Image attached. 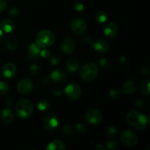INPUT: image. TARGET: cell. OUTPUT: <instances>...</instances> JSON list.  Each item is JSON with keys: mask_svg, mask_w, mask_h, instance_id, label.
<instances>
[{"mask_svg": "<svg viewBox=\"0 0 150 150\" xmlns=\"http://www.w3.org/2000/svg\"><path fill=\"white\" fill-rule=\"evenodd\" d=\"M15 108L16 114L21 119L30 117L34 111L33 104L27 99H22L18 101Z\"/></svg>", "mask_w": 150, "mask_h": 150, "instance_id": "7a4b0ae2", "label": "cell"}, {"mask_svg": "<svg viewBox=\"0 0 150 150\" xmlns=\"http://www.w3.org/2000/svg\"><path fill=\"white\" fill-rule=\"evenodd\" d=\"M137 90V84L133 80H128L125 82L122 86V92L127 95L135 93Z\"/></svg>", "mask_w": 150, "mask_h": 150, "instance_id": "2e32d148", "label": "cell"}, {"mask_svg": "<svg viewBox=\"0 0 150 150\" xmlns=\"http://www.w3.org/2000/svg\"><path fill=\"white\" fill-rule=\"evenodd\" d=\"M65 149L66 146L64 142L59 139L52 141L47 146V149L48 150H64Z\"/></svg>", "mask_w": 150, "mask_h": 150, "instance_id": "ffe728a7", "label": "cell"}, {"mask_svg": "<svg viewBox=\"0 0 150 150\" xmlns=\"http://www.w3.org/2000/svg\"><path fill=\"white\" fill-rule=\"evenodd\" d=\"M119 62L121 63L122 64H125V65H127L128 64V60L126 57H120L119 59Z\"/></svg>", "mask_w": 150, "mask_h": 150, "instance_id": "60d3db41", "label": "cell"}, {"mask_svg": "<svg viewBox=\"0 0 150 150\" xmlns=\"http://www.w3.org/2000/svg\"><path fill=\"white\" fill-rule=\"evenodd\" d=\"M9 86L4 81H0V95H4L8 92Z\"/></svg>", "mask_w": 150, "mask_h": 150, "instance_id": "4316f807", "label": "cell"}, {"mask_svg": "<svg viewBox=\"0 0 150 150\" xmlns=\"http://www.w3.org/2000/svg\"><path fill=\"white\" fill-rule=\"evenodd\" d=\"M67 79V75L64 70L61 69H57L54 70L51 73V79L57 83H63Z\"/></svg>", "mask_w": 150, "mask_h": 150, "instance_id": "5bb4252c", "label": "cell"}, {"mask_svg": "<svg viewBox=\"0 0 150 150\" xmlns=\"http://www.w3.org/2000/svg\"><path fill=\"white\" fill-rule=\"evenodd\" d=\"M75 41L70 37H66L62 40L60 45V49L64 54H71L75 50Z\"/></svg>", "mask_w": 150, "mask_h": 150, "instance_id": "30bf717a", "label": "cell"}, {"mask_svg": "<svg viewBox=\"0 0 150 150\" xmlns=\"http://www.w3.org/2000/svg\"><path fill=\"white\" fill-rule=\"evenodd\" d=\"M39 83H40V84L41 85V86H46V85L48 84V79H47V78H45V77L41 78L40 80V81H39Z\"/></svg>", "mask_w": 150, "mask_h": 150, "instance_id": "ab89813d", "label": "cell"}, {"mask_svg": "<svg viewBox=\"0 0 150 150\" xmlns=\"http://www.w3.org/2000/svg\"><path fill=\"white\" fill-rule=\"evenodd\" d=\"M140 90L144 95H149V79H146L142 81L140 84Z\"/></svg>", "mask_w": 150, "mask_h": 150, "instance_id": "7402d4cb", "label": "cell"}, {"mask_svg": "<svg viewBox=\"0 0 150 150\" xmlns=\"http://www.w3.org/2000/svg\"><path fill=\"white\" fill-rule=\"evenodd\" d=\"M64 93L71 100H78L81 96L82 90L77 83H70L64 89Z\"/></svg>", "mask_w": 150, "mask_h": 150, "instance_id": "5b68a950", "label": "cell"}, {"mask_svg": "<svg viewBox=\"0 0 150 150\" xmlns=\"http://www.w3.org/2000/svg\"><path fill=\"white\" fill-rule=\"evenodd\" d=\"M117 129L115 127H113V126H111V127H108L107 130H105V135L107 136H109V137H111V136H114L117 134Z\"/></svg>", "mask_w": 150, "mask_h": 150, "instance_id": "f546056e", "label": "cell"}, {"mask_svg": "<svg viewBox=\"0 0 150 150\" xmlns=\"http://www.w3.org/2000/svg\"><path fill=\"white\" fill-rule=\"evenodd\" d=\"M6 45H7V48L10 50H15L18 47V42L15 38H10L6 40Z\"/></svg>", "mask_w": 150, "mask_h": 150, "instance_id": "603a6c76", "label": "cell"}, {"mask_svg": "<svg viewBox=\"0 0 150 150\" xmlns=\"http://www.w3.org/2000/svg\"><path fill=\"white\" fill-rule=\"evenodd\" d=\"M59 124V117L54 114H50L44 118L42 122L43 127L48 131H52L58 127Z\"/></svg>", "mask_w": 150, "mask_h": 150, "instance_id": "52a82bcc", "label": "cell"}, {"mask_svg": "<svg viewBox=\"0 0 150 150\" xmlns=\"http://www.w3.org/2000/svg\"><path fill=\"white\" fill-rule=\"evenodd\" d=\"M80 63L79 61L76 58H71L67 62V69L70 73H74L79 68Z\"/></svg>", "mask_w": 150, "mask_h": 150, "instance_id": "44dd1931", "label": "cell"}, {"mask_svg": "<svg viewBox=\"0 0 150 150\" xmlns=\"http://www.w3.org/2000/svg\"><path fill=\"white\" fill-rule=\"evenodd\" d=\"M105 149H106V148H105V146H103V144H99L96 146V149L98 150H105Z\"/></svg>", "mask_w": 150, "mask_h": 150, "instance_id": "7bdbcfd3", "label": "cell"}, {"mask_svg": "<svg viewBox=\"0 0 150 150\" xmlns=\"http://www.w3.org/2000/svg\"><path fill=\"white\" fill-rule=\"evenodd\" d=\"M56 37L51 31L42 30L37 35L36 44L42 48H48L54 43Z\"/></svg>", "mask_w": 150, "mask_h": 150, "instance_id": "3957f363", "label": "cell"}, {"mask_svg": "<svg viewBox=\"0 0 150 150\" xmlns=\"http://www.w3.org/2000/svg\"><path fill=\"white\" fill-rule=\"evenodd\" d=\"M120 95L121 94H120V91L117 89H111L108 92V95L111 99H118L120 97Z\"/></svg>", "mask_w": 150, "mask_h": 150, "instance_id": "1f68e13d", "label": "cell"}, {"mask_svg": "<svg viewBox=\"0 0 150 150\" xmlns=\"http://www.w3.org/2000/svg\"><path fill=\"white\" fill-rule=\"evenodd\" d=\"M94 48L100 54H106L109 50V45L108 42L102 38L96 40L93 44Z\"/></svg>", "mask_w": 150, "mask_h": 150, "instance_id": "4fadbf2b", "label": "cell"}, {"mask_svg": "<svg viewBox=\"0 0 150 150\" xmlns=\"http://www.w3.org/2000/svg\"><path fill=\"white\" fill-rule=\"evenodd\" d=\"M98 73L99 68L98 65L94 62H89L81 68L80 76L85 81H91L97 77Z\"/></svg>", "mask_w": 150, "mask_h": 150, "instance_id": "277c9868", "label": "cell"}, {"mask_svg": "<svg viewBox=\"0 0 150 150\" xmlns=\"http://www.w3.org/2000/svg\"><path fill=\"white\" fill-rule=\"evenodd\" d=\"M73 9L77 13H80V12H82L83 10V5L81 2L80 1H76V2L74 3L73 4Z\"/></svg>", "mask_w": 150, "mask_h": 150, "instance_id": "836d02e7", "label": "cell"}, {"mask_svg": "<svg viewBox=\"0 0 150 150\" xmlns=\"http://www.w3.org/2000/svg\"><path fill=\"white\" fill-rule=\"evenodd\" d=\"M0 26H1V29L4 32L9 33V32H12L14 29L15 23L11 19L5 18L1 21V23H0Z\"/></svg>", "mask_w": 150, "mask_h": 150, "instance_id": "d6986e66", "label": "cell"}, {"mask_svg": "<svg viewBox=\"0 0 150 150\" xmlns=\"http://www.w3.org/2000/svg\"><path fill=\"white\" fill-rule=\"evenodd\" d=\"M16 66L13 63L7 62L4 64L1 72L6 79H10L16 75Z\"/></svg>", "mask_w": 150, "mask_h": 150, "instance_id": "9a60e30c", "label": "cell"}, {"mask_svg": "<svg viewBox=\"0 0 150 150\" xmlns=\"http://www.w3.org/2000/svg\"><path fill=\"white\" fill-rule=\"evenodd\" d=\"M40 55L42 57H45V58H48L51 56V52L49 51V50L44 49L42 51H40Z\"/></svg>", "mask_w": 150, "mask_h": 150, "instance_id": "f35d334b", "label": "cell"}, {"mask_svg": "<svg viewBox=\"0 0 150 150\" xmlns=\"http://www.w3.org/2000/svg\"><path fill=\"white\" fill-rule=\"evenodd\" d=\"M40 48L36 43H32L28 48V57L30 59H36L40 54Z\"/></svg>", "mask_w": 150, "mask_h": 150, "instance_id": "ac0fdd59", "label": "cell"}, {"mask_svg": "<svg viewBox=\"0 0 150 150\" xmlns=\"http://www.w3.org/2000/svg\"><path fill=\"white\" fill-rule=\"evenodd\" d=\"M7 7V3L5 0H0V13H2L6 10Z\"/></svg>", "mask_w": 150, "mask_h": 150, "instance_id": "74e56055", "label": "cell"}, {"mask_svg": "<svg viewBox=\"0 0 150 150\" xmlns=\"http://www.w3.org/2000/svg\"><path fill=\"white\" fill-rule=\"evenodd\" d=\"M95 18L100 23H103L107 20V14L103 10H100L96 13Z\"/></svg>", "mask_w": 150, "mask_h": 150, "instance_id": "cb8c5ba5", "label": "cell"}, {"mask_svg": "<svg viewBox=\"0 0 150 150\" xmlns=\"http://www.w3.org/2000/svg\"><path fill=\"white\" fill-rule=\"evenodd\" d=\"M149 65L148 63H145V64H142V66L141 67V73L143 75H146L148 76L149 74Z\"/></svg>", "mask_w": 150, "mask_h": 150, "instance_id": "d6a6232c", "label": "cell"}, {"mask_svg": "<svg viewBox=\"0 0 150 150\" xmlns=\"http://www.w3.org/2000/svg\"><path fill=\"white\" fill-rule=\"evenodd\" d=\"M121 140L125 145L127 146H133L137 144L138 136L135 132L130 130H124L121 133Z\"/></svg>", "mask_w": 150, "mask_h": 150, "instance_id": "8992f818", "label": "cell"}, {"mask_svg": "<svg viewBox=\"0 0 150 150\" xmlns=\"http://www.w3.org/2000/svg\"><path fill=\"white\" fill-rule=\"evenodd\" d=\"M127 123L136 130H142L146 128L149 120L146 115L138 111H130L126 117Z\"/></svg>", "mask_w": 150, "mask_h": 150, "instance_id": "6da1fadb", "label": "cell"}, {"mask_svg": "<svg viewBox=\"0 0 150 150\" xmlns=\"http://www.w3.org/2000/svg\"><path fill=\"white\" fill-rule=\"evenodd\" d=\"M85 119L89 124L98 125L103 120V114L99 110L92 108L86 111L85 114Z\"/></svg>", "mask_w": 150, "mask_h": 150, "instance_id": "ba28073f", "label": "cell"}, {"mask_svg": "<svg viewBox=\"0 0 150 150\" xmlns=\"http://www.w3.org/2000/svg\"><path fill=\"white\" fill-rule=\"evenodd\" d=\"M1 121L5 124H10L14 119V115L11 109L9 108H4L1 112Z\"/></svg>", "mask_w": 150, "mask_h": 150, "instance_id": "e0dca14e", "label": "cell"}, {"mask_svg": "<svg viewBox=\"0 0 150 150\" xmlns=\"http://www.w3.org/2000/svg\"><path fill=\"white\" fill-rule=\"evenodd\" d=\"M2 35H3V33H2V31L1 30V29H0V38H1V37H2Z\"/></svg>", "mask_w": 150, "mask_h": 150, "instance_id": "ee69618b", "label": "cell"}, {"mask_svg": "<svg viewBox=\"0 0 150 150\" xmlns=\"http://www.w3.org/2000/svg\"><path fill=\"white\" fill-rule=\"evenodd\" d=\"M104 34L105 36L110 39H114L117 38L119 33V28L117 23L114 22H110L107 23L103 29Z\"/></svg>", "mask_w": 150, "mask_h": 150, "instance_id": "7c38bea8", "label": "cell"}, {"mask_svg": "<svg viewBox=\"0 0 150 150\" xmlns=\"http://www.w3.org/2000/svg\"><path fill=\"white\" fill-rule=\"evenodd\" d=\"M87 28V25L84 20L81 18H74L71 22V29L76 35H82Z\"/></svg>", "mask_w": 150, "mask_h": 150, "instance_id": "8fae6325", "label": "cell"}, {"mask_svg": "<svg viewBox=\"0 0 150 150\" xmlns=\"http://www.w3.org/2000/svg\"><path fill=\"white\" fill-rule=\"evenodd\" d=\"M76 131L79 133H84L86 131V127L83 124H78L76 125Z\"/></svg>", "mask_w": 150, "mask_h": 150, "instance_id": "d590c367", "label": "cell"}, {"mask_svg": "<svg viewBox=\"0 0 150 150\" xmlns=\"http://www.w3.org/2000/svg\"><path fill=\"white\" fill-rule=\"evenodd\" d=\"M99 63L101 67L105 69L110 68L111 67V65H112V62H111V60L107 58L100 59L99 61Z\"/></svg>", "mask_w": 150, "mask_h": 150, "instance_id": "484cf974", "label": "cell"}, {"mask_svg": "<svg viewBox=\"0 0 150 150\" xmlns=\"http://www.w3.org/2000/svg\"><path fill=\"white\" fill-rule=\"evenodd\" d=\"M29 71H30L31 75H32V76H37L40 72V67L38 64H32L30 66V68H29Z\"/></svg>", "mask_w": 150, "mask_h": 150, "instance_id": "83f0119b", "label": "cell"}, {"mask_svg": "<svg viewBox=\"0 0 150 150\" xmlns=\"http://www.w3.org/2000/svg\"><path fill=\"white\" fill-rule=\"evenodd\" d=\"M34 89V83L31 79H23L19 81L17 84V89L22 95L29 94Z\"/></svg>", "mask_w": 150, "mask_h": 150, "instance_id": "9c48e42d", "label": "cell"}, {"mask_svg": "<svg viewBox=\"0 0 150 150\" xmlns=\"http://www.w3.org/2000/svg\"><path fill=\"white\" fill-rule=\"evenodd\" d=\"M52 92L54 95H57V96H60L62 94V90L60 89H59V88H55V89H53Z\"/></svg>", "mask_w": 150, "mask_h": 150, "instance_id": "b9f144b4", "label": "cell"}, {"mask_svg": "<svg viewBox=\"0 0 150 150\" xmlns=\"http://www.w3.org/2000/svg\"><path fill=\"white\" fill-rule=\"evenodd\" d=\"M38 107L40 111H45L50 107V103L47 100L42 99L38 102Z\"/></svg>", "mask_w": 150, "mask_h": 150, "instance_id": "d4e9b609", "label": "cell"}, {"mask_svg": "<svg viewBox=\"0 0 150 150\" xmlns=\"http://www.w3.org/2000/svg\"><path fill=\"white\" fill-rule=\"evenodd\" d=\"M19 10L18 7H12L9 10V14L12 16V17H17L19 15Z\"/></svg>", "mask_w": 150, "mask_h": 150, "instance_id": "e575fe53", "label": "cell"}, {"mask_svg": "<svg viewBox=\"0 0 150 150\" xmlns=\"http://www.w3.org/2000/svg\"><path fill=\"white\" fill-rule=\"evenodd\" d=\"M119 147V144L115 141H109L106 144V149L110 150L117 149Z\"/></svg>", "mask_w": 150, "mask_h": 150, "instance_id": "4dcf8cb0", "label": "cell"}, {"mask_svg": "<svg viewBox=\"0 0 150 150\" xmlns=\"http://www.w3.org/2000/svg\"><path fill=\"white\" fill-rule=\"evenodd\" d=\"M62 132H63V134L65 135V136H71V135L73 133V127H72L71 125H69L64 126V127H63L62 129Z\"/></svg>", "mask_w": 150, "mask_h": 150, "instance_id": "f1b7e54d", "label": "cell"}, {"mask_svg": "<svg viewBox=\"0 0 150 150\" xmlns=\"http://www.w3.org/2000/svg\"><path fill=\"white\" fill-rule=\"evenodd\" d=\"M60 57L59 55H55L53 56L50 58V63L53 65H56V64H59V62H60Z\"/></svg>", "mask_w": 150, "mask_h": 150, "instance_id": "8d00e7d4", "label": "cell"}]
</instances>
